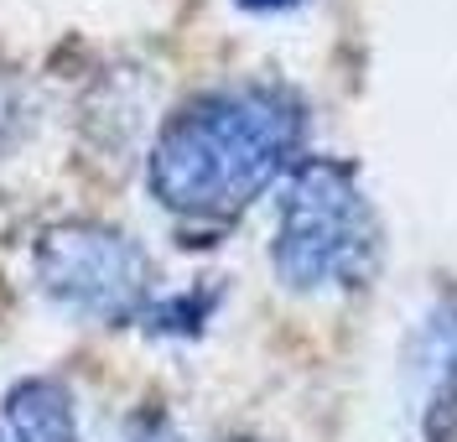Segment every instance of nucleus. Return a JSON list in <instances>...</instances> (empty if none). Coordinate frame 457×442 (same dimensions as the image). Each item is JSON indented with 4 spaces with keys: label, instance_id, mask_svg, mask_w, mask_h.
Listing matches in <instances>:
<instances>
[{
    "label": "nucleus",
    "instance_id": "nucleus-1",
    "mask_svg": "<svg viewBox=\"0 0 457 442\" xmlns=\"http://www.w3.org/2000/svg\"><path fill=\"white\" fill-rule=\"evenodd\" d=\"M302 104L281 88H219L182 104L151 146V193L182 219H234L291 167Z\"/></svg>",
    "mask_w": 457,
    "mask_h": 442
},
{
    "label": "nucleus",
    "instance_id": "nucleus-2",
    "mask_svg": "<svg viewBox=\"0 0 457 442\" xmlns=\"http://www.w3.org/2000/svg\"><path fill=\"white\" fill-rule=\"evenodd\" d=\"M379 265V219L348 162L307 156L291 167L276 224V271L286 287H364Z\"/></svg>",
    "mask_w": 457,
    "mask_h": 442
},
{
    "label": "nucleus",
    "instance_id": "nucleus-3",
    "mask_svg": "<svg viewBox=\"0 0 457 442\" xmlns=\"http://www.w3.org/2000/svg\"><path fill=\"white\" fill-rule=\"evenodd\" d=\"M37 281L68 313L125 323L151 307L156 271L130 235L94 219H68L37 239Z\"/></svg>",
    "mask_w": 457,
    "mask_h": 442
},
{
    "label": "nucleus",
    "instance_id": "nucleus-4",
    "mask_svg": "<svg viewBox=\"0 0 457 442\" xmlns=\"http://www.w3.org/2000/svg\"><path fill=\"white\" fill-rule=\"evenodd\" d=\"M411 385H416L421 442H453L457 438V292H442L431 302L427 323L416 333V354H411Z\"/></svg>",
    "mask_w": 457,
    "mask_h": 442
},
{
    "label": "nucleus",
    "instance_id": "nucleus-5",
    "mask_svg": "<svg viewBox=\"0 0 457 442\" xmlns=\"http://www.w3.org/2000/svg\"><path fill=\"white\" fill-rule=\"evenodd\" d=\"M5 421L16 442H79L73 396L62 380H21L5 396Z\"/></svg>",
    "mask_w": 457,
    "mask_h": 442
},
{
    "label": "nucleus",
    "instance_id": "nucleus-6",
    "mask_svg": "<svg viewBox=\"0 0 457 442\" xmlns=\"http://www.w3.org/2000/svg\"><path fill=\"white\" fill-rule=\"evenodd\" d=\"M203 313H208V296H177V302H162V307H145V323L156 333H171V328L193 333L203 323Z\"/></svg>",
    "mask_w": 457,
    "mask_h": 442
},
{
    "label": "nucleus",
    "instance_id": "nucleus-7",
    "mask_svg": "<svg viewBox=\"0 0 457 442\" xmlns=\"http://www.w3.org/2000/svg\"><path fill=\"white\" fill-rule=\"evenodd\" d=\"M27 130V99H21V84L0 79V151H11Z\"/></svg>",
    "mask_w": 457,
    "mask_h": 442
},
{
    "label": "nucleus",
    "instance_id": "nucleus-8",
    "mask_svg": "<svg viewBox=\"0 0 457 442\" xmlns=\"http://www.w3.org/2000/svg\"><path fill=\"white\" fill-rule=\"evenodd\" d=\"M245 11H260V16H270V11H291V5H302V0H239Z\"/></svg>",
    "mask_w": 457,
    "mask_h": 442
},
{
    "label": "nucleus",
    "instance_id": "nucleus-9",
    "mask_svg": "<svg viewBox=\"0 0 457 442\" xmlns=\"http://www.w3.org/2000/svg\"><path fill=\"white\" fill-rule=\"evenodd\" d=\"M136 442H177V432H171V427H145Z\"/></svg>",
    "mask_w": 457,
    "mask_h": 442
}]
</instances>
